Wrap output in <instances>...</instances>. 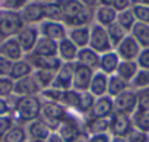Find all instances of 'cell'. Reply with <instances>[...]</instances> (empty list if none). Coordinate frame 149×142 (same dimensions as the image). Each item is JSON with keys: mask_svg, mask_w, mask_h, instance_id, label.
Instances as JSON below:
<instances>
[{"mask_svg": "<svg viewBox=\"0 0 149 142\" xmlns=\"http://www.w3.org/2000/svg\"><path fill=\"white\" fill-rule=\"evenodd\" d=\"M61 13L63 24L67 28L74 27H89L94 22V10L85 8L79 0H57Z\"/></svg>", "mask_w": 149, "mask_h": 142, "instance_id": "1", "label": "cell"}, {"mask_svg": "<svg viewBox=\"0 0 149 142\" xmlns=\"http://www.w3.org/2000/svg\"><path fill=\"white\" fill-rule=\"evenodd\" d=\"M25 27L21 12L0 10V41L16 37L18 32Z\"/></svg>", "mask_w": 149, "mask_h": 142, "instance_id": "2", "label": "cell"}, {"mask_svg": "<svg viewBox=\"0 0 149 142\" xmlns=\"http://www.w3.org/2000/svg\"><path fill=\"white\" fill-rule=\"evenodd\" d=\"M15 111L22 122L37 120L41 114V101L37 95L19 97L15 104Z\"/></svg>", "mask_w": 149, "mask_h": 142, "instance_id": "3", "label": "cell"}, {"mask_svg": "<svg viewBox=\"0 0 149 142\" xmlns=\"http://www.w3.org/2000/svg\"><path fill=\"white\" fill-rule=\"evenodd\" d=\"M41 120L50 127V129H58L60 123L67 117L66 107L60 103L53 101H44L41 103Z\"/></svg>", "mask_w": 149, "mask_h": 142, "instance_id": "4", "label": "cell"}, {"mask_svg": "<svg viewBox=\"0 0 149 142\" xmlns=\"http://www.w3.org/2000/svg\"><path fill=\"white\" fill-rule=\"evenodd\" d=\"M91 32H89V48H92L98 54H104L113 50V45L110 43L107 29L98 24H91Z\"/></svg>", "mask_w": 149, "mask_h": 142, "instance_id": "5", "label": "cell"}, {"mask_svg": "<svg viewBox=\"0 0 149 142\" xmlns=\"http://www.w3.org/2000/svg\"><path fill=\"white\" fill-rule=\"evenodd\" d=\"M44 3L37 0H29L21 9V16L25 25H40L44 21Z\"/></svg>", "mask_w": 149, "mask_h": 142, "instance_id": "6", "label": "cell"}, {"mask_svg": "<svg viewBox=\"0 0 149 142\" xmlns=\"http://www.w3.org/2000/svg\"><path fill=\"white\" fill-rule=\"evenodd\" d=\"M133 130V123H132V117L123 113H113L110 116V129L108 132L113 136H118V138H127V135Z\"/></svg>", "mask_w": 149, "mask_h": 142, "instance_id": "7", "label": "cell"}, {"mask_svg": "<svg viewBox=\"0 0 149 142\" xmlns=\"http://www.w3.org/2000/svg\"><path fill=\"white\" fill-rule=\"evenodd\" d=\"M38 31L41 37L50 38L56 43H60L61 40L67 38V27L63 22H54V21H42L38 25Z\"/></svg>", "mask_w": 149, "mask_h": 142, "instance_id": "8", "label": "cell"}, {"mask_svg": "<svg viewBox=\"0 0 149 142\" xmlns=\"http://www.w3.org/2000/svg\"><path fill=\"white\" fill-rule=\"evenodd\" d=\"M15 38L18 40V43H19L22 51H24L25 54H29V53L34 50V47H35V44H37V41H38V38H40L38 25H25V27L18 32V35H16Z\"/></svg>", "mask_w": 149, "mask_h": 142, "instance_id": "9", "label": "cell"}, {"mask_svg": "<svg viewBox=\"0 0 149 142\" xmlns=\"http://www.w3.org/2000/svg\"><path fill=\"white\" fill-rule=\"evenodd\" d=\"M34 70H48V72H57L58 67L61 66V60L54 56V57H45V56H35L32 53L25 54L24 57Z\"/></svg>", "mask_w": 149, "mask_h": 142, "instance_id": "10", "label": "cell"}, {"mask_svg": "<svg viewBox=\"0 0 149 142\" xmlns=\"http://www.w3.org/2000/svg\"><path fill=\"white\" fill-rule=\"evenodd\" d=\"M113 104H114V111L116 113H123V114L132 116L136 111V91L129 88L127 91H124L120 95L114 97Z\"/></svg>", "mask_w": 149, "mask_h": 142, "instance_id": "11", "label": "cell"}, {"mask_svg": "<svg viewBox=\"0 0 149 142\" xmlns=\"http://www.w3.org/2000/svg\"><path fill=\"white\" fill-rule=\"evenodd\" d=\"M94 76V70L74 62V69H73V79H72V90L74 91H88L91 79Z\"/></svg>", "mask_w": 149, "mask_h": 142, "instance_id": "12", "label": "cell"}, {"mask_svg": "<svg viewBox=\"0 0 149 142\" xmlns=\"http://www.w3.org/2000/svg\"><path fill=\"white\" fill-rule=\"evenodd\" d=\"M140 50L142 48L139 47V44L134 41V38L130 34L114 48V51L117 53L120 60H124V62H136Z\"/></svg>", "mask_w": 149, "mask_h": 142, "instance_id": "13", "label": "cell"}, {"mask_svg": "<svg viewBox=\"0 0 149 142\" xmlns=\"http://www.w3.org/2000/svg\"><path fill=\"white\" fill-rule=\"evenodd\" d=\"M73 69H74V63H61V66L58 67V70L54 75V81H53L51 87L61 90V91L72 90Z\"/></svg>", "mask_w": 149, "mask_h": 142, "instance_id": "14", "label": "cell"}, {"mask_svg": "<svg viewBox=\"0 0 149 142\" xmlns=\"http://www.w3.org/2000/svg\"><path fill=\"white\" fill-rule=\"evenodd\" d=\"M0 56H3L5 59H8L10 62H18L25 57V53L22 51L18 40L15 37H12L5 41H0Z\"/></svg>", "mask_w": 149, "mask_h": 142, "instance_id": "15", "label": "cell"}, {"mask_svg": "<svg viewBox=\"0 0 149 142\" xmlns=\"http://www.w3.org/2000/svg\"><path fill=\"white\" fill-rule=\"evenodd\" d=\"M113 113H114L113 98L108 95H104L95 100L94 107L89 111V116L91 119H108Z\"/></svg>", "mask_w": 149, "mask_h": 142, "instance_id": "16", "label": "cell"}, {"mask_svg": "<svg viewBox=\"0 0 149 142\" xmlns=\"http://www.w3.org/2000/svg\"><path fill=\"white\" fill-rule=\"evenodd\" d=\"M40 92H41V90L37 85L32 75L22 78L19 81H15V84H13V94L18 97H29V95H37Z\"/></svg>", "mask_w": 149, "mask_h": 142, "instance_id": "17", "label": "cell"}, {"mask_svg": "<svg viewBox=\"0 0 149 142\" xmlns=\"http://www.w3.org/2000/svg\"><path fill=\"white\" fill-rule=\"evenodd\" d=\"M91 27V25H89ZM89 27H74V28H67V38L76 45L79 50L86 48L89 45Z\"/></svg>", "mask_w": 149, "mask_h": 142, "instance_id": "18", "label": "cell"}, {"mask_svg": "<svg viewBox=\"0 0 149 142\" xmlns=\"http://www.w3.org/2000/svg\"><path fill=\"white\" fill-rule=\"evenodd\" d=\"M120 57L117 56V53L114 50L108 51V53H104L100 56V67L98 70L100 72H102L104 75L107 76H111L117 72V67L120 64Z\"/></svg>", "mask_w": 149, "mask_h": 142, "instance_id": "19", "label": "cell"}, {"mask_svg": "<svg viewBox=\"0 0 149 142\" xmlns=\"http://www.w3.org/2000/svg\"><path fill=\"white\" fill-rule=\"evenodd\" d=\"M57 133L60 135V138L63 139V142H74V139H76V138L82 133V130L79 129V126H78L76 122L67 116V117L60 123Z\"/></svg>", "mask_w": 149, "mask_h": 142, "instance_id": "20", "label": "cell"}, {"mask_svg": "<svg viewBox=\"0 0 149 142\" xmlns=\"http://www.w3.org/2000/svg\"><path fill=\"white\" fill-rule=\"evenodd\" d=\"M79 48L74 45L69 38H64L57 45V57L61 60V63H74L78 57Z\"/></svg>", "mask_w": 149, "mask_h": 142, "instance_id": "21", "label": "cell"}, {"mask_svg": "<svg viewBox=\"0 0 149 142\" xmlns=\"http://www.w3.org/2000/svg\"><path fill=\"white\" fill-rule=\"evenodd\" d=\"M26 133L29 135V138H31L34 142H45L47 138H48L50 133H51V129H50L41 119H37V120L29 122Z\"/></svg>", "mask_w": 149, "mask_h": 142, "instance_id": "22", "label": "cell"}, {"mask_svg": "<svg viewBox=\"0 0 149 142\" xmlns=\"http://www.w3.org/2000/svg\"><path fill=\"white\" fill-rule=\"evenodd\" d=\"M100 56L98 53H95L92 48L86 47V48H81L78 51V57H76V63L94 70V72H97L98 67H100Z\"/></svg>", "mask_w": 149, "mask_h": 142, "instance_id": "23", "label": "cell"}, {"mask_svg": "<svg viewBox=\"0 0 149 142\" xmlns=\"http://www.w3.org/2000/svg\"><path fill=\"white\" fill-rule=\"evenodd\" d=\"M107 90H108V76L104 75L102 72H100V70L94 72V76L91 79V84H89L88 91L95 98H100V97L107 95Z\"/></svg>", "mask_w": 149, "mask_h": 142, "instance_id": "24", "label": "cell"}, {"mask_svg": "<svg viewBox=\"0 0 149 142\" xmlns=\"http://www.w3.org/2000/svg\"><path fill=\"white\" fill-rule=\"evenodd\" d=\"M117 19V12L111 6H97L94 10V24H98L104 28L114 24Z\"/></svg>", "mask_w": 149, "mask_h": 142, "instance_id": "25", "label": "cell"}, {"mask_svg": "<svg viewBox=\"0 0 149 142\" xmlns=\"http://www.w3.org/2000/svg\"><path fill=\"white\" fill-rule=\"evenodd\" d=\"M57 45H58V43L40 35V38H38V41H37V44H35V47L31 53L35 54V56L54 57V56H57Z\"/></svg>", "mask_w": 149, "mask_h": 142, "instance_id": "26", "label": "cell"}, {"mask_svg": "<svg viewBox=\"0 0 149 142\" xmlns=\"http://www.w3.org/2000/svg\"><path fill=\"white\" fill-rule=\"evenodd\" d=\"M32 72H34L32 66H31V64H29V63H28L25 59H22V60L13 62L9 78L15 82V81H19V79H22V78H26V76L32 75Z\"/></svg>", "mask_w": 149, "mask_h": 142, "instance_id": "27", "label": "cell"}, {"mask_svg": "<svg viewBox=\"0 0 149 142\" xmlns=\"http://www.w3.org/2000/svg\"><path fill=\"white\" fill-rule=\"evenodd\" d=\"M130 35L134 38L140 48H149V25L136 22L130 31Z\"/></svg>", "mask_w": 149, "mask_h": 142, "instance_id": "28", "label": "cell"}, {"mask_svg": "<svg viewBox=\"0 0 149 142\" xmlns=\"http://www.w3.org/2000/svg\"><path fill=\"white\" fill-rule=\"evenodd\" d=\"M137 72H139V66H137L136 62H124V60H121L120 64H118V67H117L116 75L120 76L123 81H126V82L130 84L133 81V78L136 76Z\"/></svg>", "mask_w": 149, "mask_h": 142, "instance_id": "29", "label": "cell"}, {"mask_svg": "<svg viewBox=\"0 0 149 142\" xmlns=\"http://www.w3.org/2000/svg\"><path fill=\"white\" fill-rule=\"evenodd\" d=\"M129 88H130V84L126 82V81H123V79H121L120 76H117L116 73L111 75V76H108V90H107V95H108V97L114 98V97L120 95L121 92L127 91Z\"/></svg>", "mask_w": 149, "mask_h": 142, "instance_id": "30", "label": "cell"}, {"mask_svg": "<svg viewBox=\"0 0 149 142\" xmlns=\"http://www.w3.org/2000/svg\"><path fill=\"white\" fill-rule=\"evenodd\" d=\"M44 21H54V22L63 21L61 8L57 0H50V2L44 3Z\"/></svg>", "mask_w": 149, "mask_h": 142, "instance_id": "31", "label": "cell"}, {"mask_svg": "<svg viewBox=\"0 0 149 142\" xmlns=\"http://www.w3.org/2000/svg\"><path fill=\"white\" fill-rule=\"evenodd\" d=\"M108 129H110V117L108 119H89L86 123V133L89 136L107 133Z\"/></svg>", "mask_w": 149, "mask_h": 142, "instance_id": "32", "label": "cell"}, {"mask_svg": "<svg viewBox=\"0 0 149 142\" xmlns=\"http://www.w3.org/2000/svg\"><path fill=\"white\" fill-rule=\"evenodd\" d=\"M133 129L149 135V111H134L132 116Z\"/></svg>", "mask_w": 149, "mask_h": 142, "instance_id": "33", "label": "cell"}, {"mask_svg": "<svg viewBox=\"0 0 149 142\" xmlns=\"http://www.w3.org/2000/svg\"><path fill=\"white\" fill-rule=\"evenodd\" d=\"M107 29V34H108V38H110V43H111V45H113V50L129 35L117 22H114V24H111L110 27H107L105 28Z\"/></svg>", "mask_w": 149, "mask_h": 142, "instance_id": "34", "label": "cell"}, {"mask_svg": "<svg viewBox=\"0 0 149 142\" xmlns=\"http://www.w3.org/2000/svg\"><path fill=\"white\" fill-rule=\"evenodd\" d=\"M54 75H56V72H48V70H34L32 72V76H34V79L41 91L47 90L53 85Z\"/></svg>", "mask_w": 149, "mask_h": 142, "instance_id": "35", "label": "cell"}, {"mask_svg": "<svg viewBox=\"0 0 149 142\" xmlns=\"http://www.w3.org/2000/svg\"><path fill=\"white\" fill-rule=\"evenodd\" d=\"M116 22H117L127 34H130L132 28H133L134 24H136V19H134V16H133L132 8H130V9H126V10H123V12H117V19H116Z\"/></svg>", "mask_w": 149, "mask_h": 142, "instance_id": "36", "label": "cell"}, {"mask_svg": "<svg viewBox=\"0 0 149 142\" xmlns=\"http://www.w3.org/2000/svg\"><path fill=\"white\" fill-rule=\"evenodd\" d=\"M26 130L21 126H12L5 135L3 142H25L26 141Z\"/></svg>", "mask_w": 149, "mask_h": 142, "instance_id": "37", "label": "cell"}, {"mask_svg": "<svg viewBox=\"0 0 149 142\" xmlns=\"http://www.w3.org/2000/svg\"><path fill=\"white\" fill-rule=\"evenodd\" d=\"M145 88H149V70L139 69V72L130 82V90L137 91V90H145Z\"/></svg>", "mask_w": 149, "mask_h": 142, "instance_id": "38", "label": "cell"}, {"mask_svg": "<svg viewBox=\"0 0 149 142\" xmlns=\"http://www.w3.org/2000/svg\"><path fill=\"white\" fill-rule=\"evenodd\" d=\"M95 97L89 91H81L79 92V104H78V111L81 113H89L91 108L94 107Z\"/></svg>", "mask_w": 149, "mask_h": 142, "instance_id": "39", "label": "cell"}, {"mask_svg": "<svg viewBox=\"0 0 149 142\" xmlns=\"http://www.w3.org/2000/svg\"><path fill=\"white\" fill-rule=\"evenodd\" d=\"M136 110L149 111V88L136 91Z\"/></svg>", "mask_w": 149, "mask_h": 142, "instance_id": "40", "label": "cell"}, {"mask_svg": "<svg viewBox=\"0 0 149 142\" xmlns=\"http://www.w3.org/2000/svg\"><path fill=\"white\" fill-rule=\"evenodd\" d=\"M61 104L64 107L73 108V110H78V104H79V92L74 91V90H67L63 92V100Z\"/></svg>", "mask_w": 149, "mask_h": 142, "instance_id": "41", "label": "cell"}, {"mask_svg": "<svg viewBox=\"0 0 149 142\" xmlns=\"http://www.w3.org/2000/svg\"><path fill=\"white\" fill-rule=\"evenodd\" d=\"M132 12L136 22L149 25V6H132Z\"/></svg>", "mask_w": 149, "mask_h": 142, "instance_id": "42", "label": "cell"}, {"mask_svg": "<svg viewBox=\"0 0 149 142\" xmlns=\"http://www.w3.org/2000/svg\"><path fill=\"white\" fill-rule=\"evenodd\" d=\"M63 92L61 90H57L54 87H50L47 90H42L40 94L47 100V101H53V103H60L61 104V100H63Z\"/></svg>", "mask_w": 149, "mask_h": 142, "instance_id": "43", "label": "cell"}, {"mask_svg": "<svg viewBox=\"0 0 149 142\" xmlns=\"http://www.w3.org/2000/svg\"><path fill=\"white\" fill-rule=\"evenodd\" d=\"M13 81L8 78H0V98H5L13 94Z\"/></svg>", "mask_w": 149, "mask_h": 142, "instance_id": "44", "label": "cell"}, {"mask_svg": "<svg viewBox=\"0 0 149 142\" xmlns=\"http://www.w3.org/2000/svg\"><path fill=\"white\" fill-rule=\"evenodd\" d=\"M136 63L139 66V69H143V70H149V48H142L137 59H136Z\"/></svg>", "mask_w": 149, "mask_h": 142, "instance_id": "45", "label": "cell"}, {"mask_svg": "<svg viewBox=\"0 0 149 142\" xmlns=\"http://www.w3.org/2000/svg\"><path fill=\"white\" fill-rule=\"evenodd\" d=\"M12 64H13V62L5 59L3 56H0V78H8L10 75Z\"/></svg>", "mask_w": 149, "mask_h": 142, "instance_id": "46", "label": "cell"}, {"mask_svg": "<svg viewBox=\"0 0 149 142\" xmlns=\"http://www.w3.org/2000/svg\"><path fill=\"white\" fill-rule=\"evenodd\" d=\"M13 126V119L10 116H0V136L3 135Z\"/></svg>", "mask_w": 149, "mask_h": 142, "instance_id": "47", "label": "cell"}, {"mask_svg": "<svg viewBox=\"0 0 149 142\" xmlns=\"http://www.w3.org/2000/svg\"><path fill=\"white\" fill-rule=\"evenodd\" d=\"M113 8L116 12H123L126 9H130L132 5H130V0H114Z\"/></svg>", "mask_w": 149, "mask_h": 142, "instance_id": "48", "label": "cell"}, {"mask_svg": "<svg viewBox=\"0 0 149 142\" xmlns=\"http://www.w3.org/2000/svg\"><path fill=\"white\" fill-rule=\"evenodd\" d=\"M111 141V136L108 133H101V135H92L89 136V141L88 142H110Z\"/></svg>", "mask_w": 149, "mask_h": 142, "instance_id": "49", "label": "cell"}, {"mask_svg": "<svg viewBox=\"0 0 149 142\" xmlns=\"http://www.w3.org/2000/svg\"><path fill=\"white\" fill-rule=\"evenodd\" d=\"M79 2H81L85 8L91 9V10H95L97 6H98V0H79Z\"/></svg>", "mask_w": 149, "mask_h": 142, "instance_id": "50", "label": "cell"}, {"mask_svg": "<svg viewBox=\"0 0 149 142\" xmlns=\"http://www.w3.org/2000/svg\"><path fill=\"white\" fill-rule=\"evenodd\" d=\"M9 106H8V101L5 98H0V116H6L9 113Z\"/></svg>", "mask_w": 149, "mask_h": 142, "instance_id": "51", "label": "cell"}, {"mask_svg": "<svg viewBox=\"0 0 149 142\" xmlns=\"http://www.w3.org/2000/svg\"><path fill=\"white\" fill-rule=\"evenodd\" d=\"M45 142H63V139L60 138V135H58L57 132H51Z\"/></svg>", "mask_w": 149, "mask_h": 142, "instance_id": "52", "label": "cell"}, {"mask_svg": "<svg viewBox=\"0 0 149 142\" xmlns=\"http://www.w3.org/2000/svg\"><path fill=\"white\" fill-rule=\"evenodd\" d=\"M132 6H149V0H130Z\"/></svg>", "mask_w": 149, "mask_h": 142, "instance_id": "53", "label": "cell"}, {"mask_svg": "<svg viewBox=\"0 0 149 142\" xmlns=\"http://www.w3.org/2000/svg\"><path fill=\"white\" fill-rule=\"evenodd\" d=\"M88 141H89V135L86 132H82L76 139H74V142H88Z\"/></svg>", "mask_w": 149, "mask_h": 142, "instance_id": "54", "label": "cell"}, {"mask_svg": "<svg viewBox=\"0 0 149 142\" xmlns=\"http://www.w3.org/2000/svg\"><path fill=\"white\" fill-rule=\"evenodd\" d=\"M114 0H98V6H111L113 8Z\"/></svg>", "mask_w": 149, "mask_h": 142, "instance_id": "55", "label": "cell"}, {"mask_svg": "<svg viewBox=\"0 0 149 142\" xmlns=\"http://www.w3.org/2000/svg\"><path fill=\"white\" fill-rule=\"evenodd\" d=\"M110 142H127L126 138H118V136H113Z\"/></svg>", "mask_w": 149, "mask_h": 142, "instance_id": "56", "label": "cell"}, {"mask_svg": "<svg viewBox=\"0 0 149 142\" xmlns=\"http://www.w3.org/2000/svg\"><path fill=\"white\" fill-rule=\"evenodd\" d=\"M28 2H29V0H28ZM37 2H48V0H37Z\"/></svg>", "mask_w": 149, "mask_h": 142, "instance_id": "57", "label": "cell"}, {"mask_svg": "<svg viewBox=\"0 0 149 142\" xmlns=\"http://www.w3.org/2000/svg\"><path fill=\"white\" fill-rule=\"evenodd\" d=\"M0 142H3V138L2 136H0Z\"/></svg>", "mask_w": 149, "mask_h": 142, "instance_id": "58", "label": "cell"}, {"mask_svg": "<svg viewBox=\"0 0 149 142\" xmlns=\"http://www.w3.org/2000/svg\"><path fill=\"white\" fill-rule=\"evenodd\" d=\"M48 2H50V0H48Z\"/></svg>", "mask_w": 149, "mask_h": 142, "instance_id": "59", "label": "cell"}]
</instances>
